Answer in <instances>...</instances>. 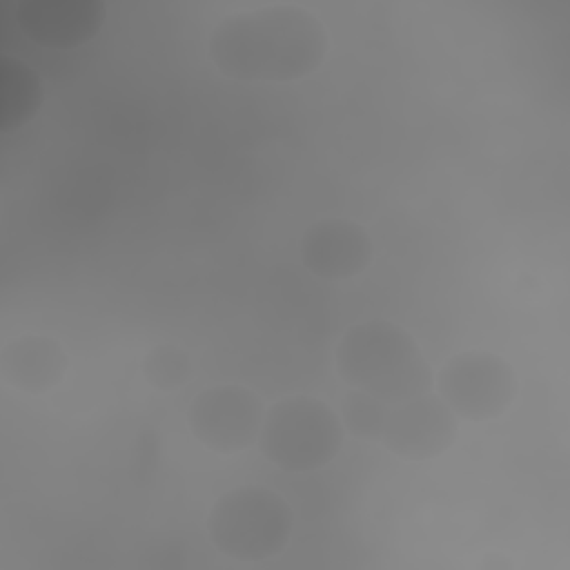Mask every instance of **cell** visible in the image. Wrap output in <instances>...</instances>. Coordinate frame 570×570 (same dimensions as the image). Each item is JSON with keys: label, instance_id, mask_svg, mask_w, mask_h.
<instances>
[{"label": "cell", "instance_id": "3957f363", "mask_svg": "<svg viewBox=\"0 0 570 570\" xmlns=\"http://www.w3.org/2000/svg\"><path fill=\"white\" fill-rule=\"evenodd\" d=\"M338 414L352 436L381 443L405 461L436 459L459 436V419L432 392L399 403H383L352 390L343 396Z\"/></svg>", "mask_w": 570, "mask_h": 570}, {"label": "cell", "instance_id": "52a82bcc", "mask_svg": "<svg viewBox=\"0 0 570 570\" xmlns=\"http://www.w3.org/2000/svg\"><path fill=\"white\" fill-rule=\"evenodd\" d=\"M265 412L254 390L238 383H220L205 387L191 399L187 425L207 450L234 454L258 443Z\"/></svg>", "mask_w": 570, "mask_h": 570}, {"label": "cell", "instance_id": "277c9868", "mask_svg": "<svg viewBox=\"0 0 570 570\" xmlns=\"http://www.w3.org/2000/svg\"><path fill=\"white\" fill-rule=\"evenodd\" d=\"M294 530V510L272 488L238 485L220 494L207 514V534L218 552L236 561L281 554Z\"/></svg>", "mask_w": 570, "mask_h": 570}, {"label": "cell", "instance_id": "6da1fadb", "mask_svg": "<svg viewBox=\"0 0 570 570\" xmlns=\"http://www.w3.org/2000/svg\"><path fill=\"white\" fill-rule=\"evenodd\" d=\"M330 33L323 20L292 2L265 4L227 16L209 36L216 69L240 82H294L325 60Z\"/></svg>", "mask_w": 570, "mask_h": 570}, {"label": "cell", "instance_id": "8fae6325", "mask_svg": "<svg viewBox=\"0 0 570 570\" xmlns=\"http://www.w3.org/2000/svg\"><path fill=\"white\" fill-rule=\"evenodd\" d=\"M45 102L40 73L16 56H0V134L24 127Z\"/></svg>", "mask_w": 570, "mask_h": 570}, {"label": "cell", "instance_id": "ba28073f", "mask_svg": "<svg viewBox=\"0 0 570 570\" xmlns=\"http://www.w3.org/2000/svg\"><path fill=\"white\" fill-rule=\"evenodd\" d=\"M102 0H20L13 7L18 29L36 45L69 51L87 45L105 24Z\"/></svg>", "mask_w": 570, "mask_h": 570}, {"label": "cell", "instance_id": "30bf717a", "mask_svg": "<svg viewBox=\"0 0 570 570\" xmlns=\"http://www.w3.org/2000/svg\"><path fill=\"white\" fill-rule=\"evenodd\" d=\"M67 367L69 356L53 336L24 334L0 350L2 381L27 394H45L58 387Z\"/></svg>", "mask_w": 570, "mask_h": 570}, {"label": "cell", "instance_id": "7a4b0ae2", "mask_svg": "<svg viewBox=\"0 0 570 570\" xmlns=\"http://www.w3.org/2000/svg\"><path fill=\"white\" fill-rule=\"evenodd\" d=\"M336 372L352 387L383 403L432 392L434 372L414 336L383 318L350 325L336 345Z\"/></svg>", "mask_w": 570, "mask_h": 570}, {"label": "cell", "instance_id": "8992f818", "mask_svg": "<svg viewBox=\"0 0 570 570\" xmlns=\"http://www.w3.org/2000/svg\"><path fill=\"white\" fill-rule=\"evenodd\" d=\"M434 385L456 419L474 423L503 416L519 392L512 365L488 350L454 354L439 370Z\"/></svg>", "mask_w": 570, "mask_h": 570}, {"label": "cell", "instance_id": "9c48e42d", "mask_svg": "<svg viewBox=\"0 0 570 570\" xmlns=\"http://www.w3.org/2000/svg\"><path fill=\"white\" fill-rule=\"evenodd\" d=\"M301 261L323 281H347L365 272L374 258L367 229L350 218L314 220L301 236Z\"/></svg>", "mask_w": 570, "mask_h": 570}, {"label": "cell", "instance_id": "5b68a950", "mask_svg": "<svg viewBox=\"0 0 570 570\" xmlns=\"http://www.w3.org/2000/svg\"><path fill=\"white\" fill-rule=\"evenodd\" d=\"M343 436L341 414L316 396L294 394L267 407L258 448L278 470L312 472L334 461Z\"/></svg>", "mask_w": 570, "mask_h": 570}, {"label": "cell", "instance_id": "7c38bea8", "mask_svg": "<svg viewBox=\"0 0 570 570\" xmlns=\"http://www.w3.org/2000/svg\"><path fill=\"white\" fill-rule=\"evenodd\" d=\"M140 370L154 390L174 392L194 376V361L180 345L158 343L142 356Z\"/></svg>", "mask_w": 570, "mask_h": 570}]
</instances>
